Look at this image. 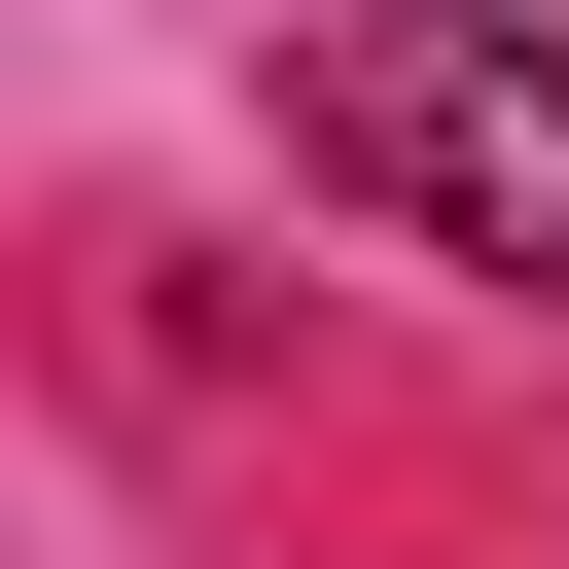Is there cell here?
<instances>
[{"label":"cell","mask_w":569,"mask_h":569,"mask_svg":"<svg viewBox=\"0 0 569 569\" xmlns=\"http://www.w3.org/2000/svg\"><path fill=\"white\" fill-rule=\"evenodd\" d=\"M284 142H320L356 213H427L462 284H569V36H533V0H356V36H284Z\"/></svg>","instance_id":"6da1fadb"}]
</instances>
